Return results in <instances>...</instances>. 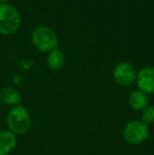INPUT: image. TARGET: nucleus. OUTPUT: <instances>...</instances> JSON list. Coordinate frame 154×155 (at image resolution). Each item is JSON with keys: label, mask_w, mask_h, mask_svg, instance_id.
Instances as JSON below:
<instances>
[{"label": "nucleus", "mask_w": 154, "mask_h": 155, "mask_svg": "<svg viewBox=\"0 0 154 155\" xmlns=\"http://www.w3.org/2000/svg\"><path fill=\"white\" fill-rule=\"evenodd\" d=\"M137 72L135 68L130 62L121 61L117 63L114 68L113 71V77L114 80L121 87H130L133 84L136 80Z\"/></svg>", "instance_id": "obj_5"}, {"label": "nucleus", "mask_w": 154, "mask_h": 155, "mask_svg": "<svg viewBox=\"0 0 154 155\" xmlns=\"http://www.w3.org/2000/svg\"><path fill=\"white\" fill-rule=\"evenodd\" d=\"M8 0H0V4L1 3H8Z\"/></svg>", "instance_id": "obj_12"}, {"label": "nucleus", "mask_w": 154, "mask_h": 155, "mask_svg": "<svg viewBox=\"0 0 154 155\" xmlns=\"http://www.w3.org/2000/svg\"><path fill=\"white\" fill-rule=\"evenodd\" d=\"M128 102L132 110L143 111L149 106V98L146 93L142 92L140 90H135L130 94Z\"/></svg>", "instance_id": "obj_9"}, {"label": "nucleus", "mask_w": 154, "mask_h": 155, "mask_svg": "<svg viewBox=\"0 0 154 155\" xmlns=\"http://www.w3.org/2000/svg\"><path fill=\"white\" fill-rule=\"evenodd\" d=\"M18 139L10 130L0 131V155H8L16 148Z\"/></svg>", "instance_id": "obj_7"}, {"label": "nucleus", "mask_w": 154, "mask_h": 155, "mask_svg": "<svg viewBox=\"0 0 154 155\" xmlns=\"http://www.w3.org/2000/svg\"><path fill=\"white\" fill-rule=\"evenodd\" d=\"M0 100L5 106L14 108V107L20 106L22 98L17 89L13 87H5L0 91Z\"/></svg>", "instance_id": "obj_8"}, {"label": "nucleus", "mask_w": 154, "mask_h": 155, "mask_svg": "<svg viewBox=\"0 0 154 155\" xmlns=\"http://www.w3.org/2000/svg\"><path fill=\"white\" fill-rule=\"evenodd\" d=\"M142 121L146 124H154V104H149L142 111Z\"/></svg>", "instance_id": "obj_11"}, {"label": "nucleus", "mask_w": 154, "mask_h": 155, "mask_svg": "<svg viewBox=\"0 0 154 155\" xmlns=\"http://www.w3.org/2000/svg\"><path fill=\"white\" fill-rule=\"evenodd\" d=\"M31 115L25 107L17 106L11 108L6 115V124L8 130L15 135L25 134L31 127Z\"/></svg>", "instance_id": "obj_1"}, {"label": "nucleus", "mask_w": 154, "mask_h": 155, "mask_svg": "<svg viewBox=\"0 0 154 155\" xmlns=\"http://www.w3.org/2000/svg\"><path fill=\"white\" fill-rule=\"evenodd\" d=\"M47 64L52 71L61 70L64 65V55L61 50L56 48L51 52H49V55L47 57Z\"/></svg>", "instance_id": "obj_10"}, {"label": "nucleus", "mask_w": 154, "mask_h": 155, "mask_svg": "<svg viewBox=\"0 0 154 155\" xmlns=\"http://www.w3.org/2000/svg\"><path fill=\"white\" fill-rule=\"evenodd\" d=\"M135 84L138 90L148 94H154V67L143 68L136 76Z\"/></svg>", "instance_id": "obj_6"}, {"label": "nucleus", "mask_w": 154, "mask_h": 155, "mask_svg": "<svg viewBox=\"0 0 154 155\" xmlns=\"http://www.w3.org/2000/svg\"><path fill=\"white\" fill-rule=\"evenodd\" d=\"M32 41L40 52H51L58 45L55 32L49 27L38 25L32 32Z\"/></svg>", "instance_id": "obj_4"}, {"label": "nucleus", "mask_w": 154, "mask_h": 155, "mask_svg": "<svg viewBox=\"0 0 154 155\" xmlns=\"http://www.w3.org/2000/svg\"><path fill=\"white\" fill-rule=\"evenodd\" d=\"M150 136L149 126L139 119H134L126 124L123 130V137L130 145H140Z\"/></svg>", "instance_id": "obj_3"}, {"label": "nucleus", "mask_w": 154, "mask_h": 155, "mask_svg": "<svg viewBox=\"0 0 154 155\" xmlns=\"http://www.w3.org/2000/svg\"><path fill=\"white\" fill-rule=\"evenodd\" d=\"M21 16L18 10L10 3L0 4V34L12 35L18 31Z\"/></svg>", "instance_id": "obj_2"}]
</instances>
